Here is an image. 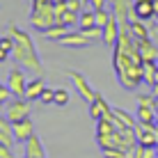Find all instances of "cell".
I'll use <instances>...</instances> for the list:
<instances>
[{
	"label": "cell",
	"instance_id": "6da1fadb",
	"mask_svg": "<svg viewBox=\"0 0 158 158\" xmlns=\"http://www.w3.org/2000/svg\"><path fill=\"white\" fill-rule=\"evenodd\" d=\"M112 67L124 89L133 92L140 83H144V60L131 30H124L119 35V41L112 46Z\"/></svg>",
	"mask_w": 158,
	"mask_h": 158
},
{
	"label": "cell",
	"instance_id": "7a4b0ae2",
	"mask_svg": "<svg viewBox=\"0 0 158 158\" xmlns=\"http://www.w3.org/2000/svg\"><path fill=\"white\" fill-rule=\"evenodd\" d=\"M7 32L14 39V51H12L14 62L21 64L23 69H28V71L37 73V76H44V64H41V57H39V53H37V46H35V41H32V37L14 23L7 25Z\"/></svg>",
	"mask_w": 158,
	"mask_h": 158
},
{
	"label": "cell",
	"instance_id": "3957f363",
	"mask_svg": "<svg viewBox=\"0 0 158 158\" xmlns=\"http://www.w3.org/2000/svg\"><path fill=\"white\" fill-rule=\"evenodd\" d=\"M30 25L39 32H46L48 28L57 23V14H55V5H32L30 9Z\"/></svg>",
	"mask_w": 158,
	"mask_h": 158
},
{
	"label": "cell",
	"instance_id": "277c9868",
	"mask_svg": "<svg viewBox=\"0 0 158 158\" xmlns=\"http://www.w3.org/2000/svg\"><path fill=\"white\" fill-rule=\"evenodd\" d=\"M30 103L32 101H28L25 96H14V99L5 106V117H7L9 122H19V119L30 117V110H32Z\"/></svg>",
	"mask_w": 158,
	"mask_h": 158
},
{
	"label": "cell",
	"instance_id": "5b68a950",
	"mask_svg": "<svg viewBox=\"0 0 158 158\" xmlns=\"http://www.w3.org/2000/svg\"><path fill=\"white\" fill-rule=\"evenodd\" d=\"M67 78L73 83V87L78 89V94H80V99H83L87 106H89L92 101L96 99V92H94V87H92L89 83H87V78L80 71H76V69H71V71H67Z\"/></svg>",
	"mask_w": 158,
	"mask_h": 158
},
{
	"label": "cell",
	"instance_id": "8992f818",
	"mask_svg": "<svg viewBox=\"0 0 158 158\" xmlns=\"http://www.w3.org/2000/svg\"><path fill=\"white\" fill-rule=\"evenodd\" d=\"M7 87L12 89L14 96H25V87H28V76H25V69L21 67H14L9 69L7 73Z\"/></svg>",
	"mask_w": 158,
	"mask_h": 158
},
{
	"label": "cell",
	"instance_id": "52a82bcc",
	"mask_svg": "<svg viewBox=\"0 0 158 158\" xmlns=\"http://www.w3.org/2000/svg\"><path fill=\"white\" fill-rule=\"evenodd\" d=\"M57 44H60V46H64V48H85V46H94V44H92V39H89V37H87L80 28L69 30Z\"/></svg>",
	"mask_w": 158,
	"mask_h": 158
},
{
	"label": "cell",
	"instance_id": "ba28073f",
	"mask_svg": "<svg viewBox=\"0 0 158 158\" xmlns=\"http://www.w3.org/2000/svg\"><path fill=\"white\" fill-rule=\"evenodd\" d=\"M112 7H115V19L119 21V28L128 30L131 28V9H133V0H112Z\"/></svg>",
	"mask_w": 158,
	"mask_h": 158
},
{
	"label": "cell",
	"instance_id": "9c48e42d",
	"mask_svg": "<svg viewBox=\"0 0 158 158\" xmlns=\"http://www.w3.org/2000/svg\"><path fill=\"white\" fill-rule=\"evenodd\" d=\"M12 128H14V138H16V142H28V140L35 135V124H32V119L30 117H25V119H19V122H12Z\"/></svg>",
	"mask_w": 158,
	"mask_h": 158
},
{
	"label": "cell",
	"instance_id": "30bf717a",
	"mask_svg": "<svg viewBox=\"0 0 158 158\" xmlns=\"http://www.w3.org/2000/svg\"><path fill=\"white\" fill-rule=\"evenodd\" d=\"M112 122H115L117 128H138L140 126V119L138 115H131V112L122 110V108H112Z\"/></svg>",
	"mask_w": 158,
	"mask_h": 158
},
{
	"label": "cell",
	"instance_id": "8fae6325",
	"mask_svg": "<svg viewBox=\"0 0 158 158\" xmlns=\"http://www.w3.org/2000/svg\"><path fill=\"white\" fill-rule=\"evenodd\" d=\"M89 117L94 119V122H99L101 117H110L112 119V108L108 106V101L103 99L99 92H96V99L89 103Z\"/></svg>",
	"mask_w": 158,
	"mask_h": 158
},
{
	"label": "cell",
	"instance_id": "7c38bea8",
	"mask_svg": "<svg viewBox=\"0 0 158 158\" xmlns=\"http://www.w3.org/2000/svg\"><path fill=\"white\" fill-rule=\"evenodd\" d=\"M119 35H122V28H119V21L115 19V14H112V19L108 21V25L103 28V44L112 48L119 41Z\"/></svg>",
	"mask_w": 158,
	"mask_h": 158
},
{
	"label": "cell",
	"instance_id": "4fadbf2b",
	"mask_svg": "<svg viewBox=\"0 0 158 158\" xmlns=\"http://www.w3.org/2000/svg\"><path fill=\"white\" fill-rule=\"evenodd\" d=\"M133 7H135V14H138L140 21L156 19V5H154V0H133Z\"/></svg>",
	"mask_w": 158,
	"mask_h": 158
},
{
	"label": "cell",
	"instance_id": "5bb4252c",
	"mask_svg": "<svg viewBox=\"0 0 158 158\" xmlns=\"http://www.w3.org/2000/svg\"><path fill=\"white\" fill-rule=\"evenodd\" d=\"M44 89H46V83H44L41 76H37V78L28 80V87H25V99L28 101H39Z\"/></svg>",
	"mask_w": 158,
	"mask_h": 158
},
{
	"label": "cell",
	"instance_id": "9a60e30c",
	"mask_svg": "<svg viewBox=\"0 0 158 158\" xmlns=\"http://www.w3.org/2000/svg\"><path fill=\"white\" fill-rule=\"evenodd\" d=\"M25 158H46V149H44L39 135H32L25 142Z\"/></svg>",
	"mask_w": 158,
	"mask_h": 158
},
{
	"label": "cell",
	"instance_id": "2e32d148",
	"mask_svg": "<svg viewBox=\"0 0 158 158\" xmlns=\"http://www.w3.org/2000/svg\"><path fill=\"white\" fill-rule=\"evenodd\" d=\"M16 138H14V128H12V122L7 117H0V144H7V147H14Z\"/></svg>",
	"mask_w": 158,
	"mask_h": 158
},
{
	"label": "cell",
	"instance_id": "e0dca14e",
	"mask_svg": "<svg viewBox=\"0 0 158 158\" xmlns=\"http://www.w3.org/2000/svg\"><path fill=\"white\" fill-rule=\"evenodd\" d=\"M140 53H142V60H158V46L154 44L151 37H144V39H138Z\"/></svg>",
	"mask_w": 158,
	"mask_h": 158
},
{
	"label": "cell",
	"instance_id": "ac0fdd59",
	"mask_svg": "<svg viewBox=\"0 0 158 158\" xmlns=\"http://www.w3.org/2000/svg\"><path fill=\"white\" fill-rule=\"evenodd\" d=\"M117 131L115 122H112L110 117H101L99 122H96V138H106V135H112Z\"/></svg>",
	"mask_w": 158,
	"mask_h": 158
},
{
	"label": "cell",
	"instance_id": "d6986e66",
	"mask_svg": "<svg viewBox=\"0 0 158 158\" xmlns=\"http://www.w3.org/2000/svg\"><path fill=\"white\" fill-rule=\"evenodd\" d=\"M138 119L140 124H149V126H154L158 122V115L154 108H147V106H138Z\"/></svg>",
	"mask_w": 158,
	"mask_h": 158
},
{
	"label": "cell",
	"instance_id": "ffe728a7",
	"mask_svg": "<svg viewBox=\"0 0 158 158\" xmlns=\"http://www.w3.org/2000/svg\"><path fill=\"white\" fill-rule=\"evenodd\" d=\"M131 35H133L135 37V39H144V37H151V30L149 28H147V25H144V21H131Z\"/></svg>",
	"mask_w": 158,
	"mask_h": 158
},
{
	"label": "cell",
	"instance_id": "44dd1931",
	"mask_svg": "<svg viewBox=\"0 0 158 158\" xmlns=\"http://www.w3.org/2000/svg\"><path fill=\"white\" fill-rule=\"evenodd\" d=\"M69 30H71V28H67V25H60V23H55L53 28H48L46 32H41V35L46 37V39H51V41H60V39H62V37L67 35Z\"/></svg>",
	"mask_w": 158,
	"mask_h": 158
},
{
	"label": "cell",
	"instance_id": "7402d4cb",
	"mask_svg": "<svg viewBox=\"0 0 158 158\" xmlns=\"http://www.w3.org/2000/svg\"><path fill=\"white\" fill-rule=\"evenodd\" d=\"M57 23L60 25H67V28H73V25H80V14L71 12V9H67V12H62L57 16Z\"/></svg>",
	"mask_w": 158,
	"mask_h": 158
},
{
	"label": "cell",
	"instance_id": "603a6c76",
	"mask_svg": "<svg viewBox=\"0 0 158 158\" xmlns=\"http://www.w3.org/2000/svg\"><path fill=\"white\" fill-rule=\"evenodd\" d=\"M96 25V12L92 7H87V9H83V12H80V25L78 28H94Z\"/></svg>",
	"mask_w": 158,
	"mask_h": 158
},
{
	"label": "cell",
	"instance_id": "cb8c5ba5",
	"mask_svg": "<svg viewBox=\"0 0 158 158\" xmlns=\"http://www.w3.org/2000/svg\"><path fill=\"white\" fill-rule=\"evenodd\" d=\"M131 158H156V147H142L138 144V149L133 151Z\"/></svg>",
	"mask_w": 158,
	"mask_h": 158
},
{
	"label": "cell",
	"instance_id": "d4e9b609",
	"mask_svg": "<svg viewBox=\"0 0 158 158\" xmlns=\"http://www.w3.org/2000/svg\"><path fill=\"white\" fill-rule=\"evenodd\" d=\"M14 99V94H12V89L7 87V83H2V78H0V108L2 106H7L9 101Z\"/></svg>",
	"mask_w": 158,
	"mask_h": 158
},
{
	"label": "cell",
	"instance_id": "484cf974",
	"mask_svg": "<svg viewBox=\"0 0 158 158\" xmlns=\"http://www.w3.org/2000/svg\"><path fill=\"white\" fill-rule=\"evenodd\" d=\"M67 103H69V92L67 89H55V103H53V106L64 108Z\"/></svg>",
	"mask_w": 158,
	"mask_h": 158
},
{
	"label": "cell",
	"instance_id": "4316f807",
	"mask_svg": "<svg viewBox=\"0 0 158 158\" xmlns=\"http://www.w3.org/2000/svg\"><path fill=\"white\" fill-rule=\"evenodd\" d=\"M39 101L44 103V106H51V103H55V89H51V87H46Z\"/></svg>",
	"mask_w": 158,
	"mask_h": 158
},
{
	"label": "cell",
	"instance_id": "83f0119b",
	"mask_svg": "<svg viewBox=\"0 0 158 158\" xmlns=\"http://www.w3.org/2000/svg\"><path fill=\"white\" fill-rule=\"evenodd\" d=\"M154 101H156V96H149V94H138V106L154 108Z\"/></svg>",
	"mask_w": 158,
	"mask_h": 158
},
{
	"label": "cell",
	"instance_id": "f1b7e54d",
	"mask_svg": "<svg viewBox=\"0 0 158 158\" xmlns=\"http://www.w3.org/2000/svg\"><path fill=\"white\" fill-rule=\"evenodd\" d=\"M108 5H110L108 0H89V7L94 9V12H99V9H106Z\"/></svg>",
	"mask_w": 158,
	"mask_h": 158
},
{
	"label": "cell",
	"instance_id": "f546056e",
	"mask_svg": "<svg viewBox=\"0 0 158 158\" xmlns=\"http://www.w3.org/2000/svg\"><path fill=\"white\" fill-rule=\"evenodd\" d=\"M0 158H16L12 154V147H7V144H0Z\"/></svg>",
	"mask_w": 158,
	"mask_h": 158
},
{
	"label": "cell",
	"instance_id": "4dcf8cb0",
	"mask_svg": "<svg viewBox=\"0 0 158 158\" xmlns=\"http://www.w3.org/2000/svg\"><path fill=\"white\" fill-rule=\"evenodd\" d=\"M9 55H12V53H7V51H2V48H0V62H7Z\"/></svg>",
	"mask_w": 158,
	"mask_h": 158
},
{
	"label": "cell",
	"instance_id": "1f68e13d",
	"mask_svg": "<svg viewBox=\"0 0 158 158\" xmlns=\"http://www.w3.org/2000/svg\"><path fill=\"white\" fill-rule=\"evenodd\" d=\"M151 89H154V96H158V83H156L154 87H151Z\"/></svg>",
	"mask_w": 158,
	"mask_h": 158
},
{
	"label": "cell",
	"instance_id": "d6a6232c",
	"mask_svg": "<svg viewBox=\"0 0 158 158\" xmlns=\"http://www.w3.org/2000/svg\"><path fill=\"white\" fill-rule=\"evenodd\" d=\"M154 110H156V115H158V96H156V101H154Z\"/></svg>",
	"mask_w": 158,
	"mask_h": 158
},
{
	"label": "cell",
	"instance_id": "836d02e7",
	"mask_svg": "<svg viewBox=\"0 0 158 158\" xmlns=\"http://www.w3.org/2000/svg\"><path fill=\"white\" fill-rule=\"evenodd\" d=\"M154 5H156V21H158V0H154Z\"/></svg>",
	"mask_w": 158,
	"mask_h": 158
},
{
	"label": "cell",
	"instance_id": "e575fe53",
	"mask_svg": "<svg viewBox=\"0 0 158 158\" xmlns=\"http://www.w3.org/2000/svg\"><path fill=\"white\" fill-rule=\"evenodd\" d=\"M156 158H158V144H156Z\"/></svg>",
	"mask_w": 158,
	"mask_h": 158
},
{
	"label": "cell",
	"instance_id": "d590c367",
	"mask_svg": "<svg viewBox=\"0 0 158 158\" xmlns=\"http://www.w3.org/2000/svg\"><path fill=\"white\" fill-rule=\"evenodd\" d=\"M108 2H110V5H112V0H108Z\"/></svg>",
	"mask_w": 158,
	"mask_h": 158
},
{
	"label": "cell",
	"instance_id": "8d00e7d4",
	"mask_svg": "<svg viewBox=\"0 0 158 158\" xmlns=\"http://www.w3.org/2000/svg\"><path fill=\"white\" fill-rule=\"evenodd\" d=\"M156 64H158V60H156Z\"/></svg>",
	"mask_w": 158,
	"mask_h": 158
}]
</instances>
